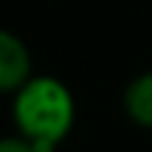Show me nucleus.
Returning a JSON list of instances; mask_svg holds the SVG:
<instances>
[{"label": "nucleus", "instance_id": "nucleus-1", "mask_svg": "<svg viewBox=\"0 0 152 152\" xmlns=\"http://www.w3.org/2000/svg\"><path fill=\"white\" fill-rule=\"evenodd\" d=\"M11 118L37 152H56L76 124V99L56 76H31L11 96Z\"/></svg>", "mask_w": 152, "mask_h": 152}, {"label": "nucleus", "instance_id": "nucleus-2", "mask_svg": "<svg viewBox=\"0 0 152 152\" xmlns=\"http://www.w3.org/2000/svg\"><path fill=\"white\" fill-rule=\"evenodd\" d=\"M31 76V51L26 39L0 28V96H14Z\"/></svg>", "mask_w": 152, "mask_h": 152}, {"label": "nucleus", "instance_id": "nucleus-3", "mask_svg": "<svg viewBox=\"0 0 152 152\" xmlns=\"http://www.w3.org/2000/svg\"><path fill=\"white\" fill-rule=\"evenodd\" d=\"M121 110L135 127L152 132V71H141L124 85Z\"/></svg>", "mask_w": 152, "mask_h": 152}, {"label": "nucleus", "instance_id": "nucleus-4", "mask_svg": "<svg viewBox=\"0 0 152 152\" xmlns=\"http://www.w3.org/2000/svg\"><path fill=\"white\" fill-rule=\"evenodd\" d=\"M0 152H37V147H34L26 135L14 132V135H3L0 138Z\"/></svg>", "mask_w": 152, "mask_h": 152}]
</instances>
